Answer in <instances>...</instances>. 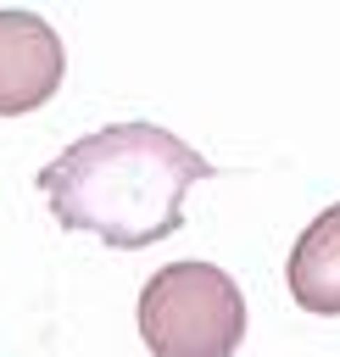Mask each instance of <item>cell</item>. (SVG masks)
Here are the masks:
<instances>
[{
    "mask_svg": "<svg viewBox=\"0 0 340 357\" xmlns=\"http://www.w3.org/2000/svg\"><path fill=\"white\" fill-rule=\"evenodd\" d=\"M212 178V162L156 123H111L72 139L39 167V190L61 229H84L117 251L156 245L178 229L190 184Z\"/></svg>",
    "mask_w": 340,
    "mask_h": 357,
    "instance_id": "1",
    "label": "cell"
},
{
    "mask_svg": "<svg viewBox=\"0 0 340 357\" xmlns=\"http://www.w3.org/2000/svg\"><path fill=\"white\" fill-rule=\"evenodd\" d=\"M139 335L150 357H234L245 340V296L212 262H167L139 290Z\"/></svg>",
    "mask_w": 340,
    "mask_h": 357,
    "instance_id": "2",
    "label": "cell"
},
{
    "mask_svg": "<svg viewBox=\"0 0 340 357\" xmlns=\"http://www.w3.org/2000/svg\"><path fill=\"white\" fill-rule=\"evenodd\" d=\"M61 39L39 11H0V117H22L61 89Z\"/></svg>",
    "mask_w": 340,
    "mask_h": 357,
    "instance_id": "3",
    "label": "cell"
},
{
    "mask_svg": "<svg viewBox=\"0 0 340 357\" xmlns=\"http://www.w3.org/2000/svg\"><path fill=\"white\" fill-rule=\"evenodd\" d=\"M284 273H290V296L307 312H318V318L340 312V201L301 229Z\"/></svg>",
    "mask_w": 340,
    "mask_h": 357,
    "instance_id": "4",
    "label": "cell"
}]
</instances>
